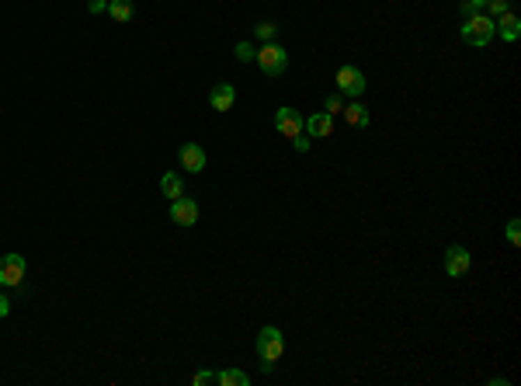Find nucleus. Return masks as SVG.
Wrapping results in <instances>:
<instances>
[{
	"label": "nucleus",
	"instance_id": "13",
	"mask_svg": "<svg viewBox=\"0 0 521 386\" xmlns=\"http://www.w3.org/2000/svg\"><path fill=\"white\" fill-rule=\"evenodd\" d=\"M160 192L174 202V199H181V195H185V185H181V178H178V174H164V178H160Z\"/></svg>",
	"mask_w": 521,
	"mask_h": 386
},
{
	"label": "nucleus",
	"instance_id": "24",
	"mask_svg": "<svg viewBox=\"0 0 521 386\" xmlns=\"http://www.w3.org/2000/svg\"><path fill=\"white\" fill-rule=\"evenodd\" d=\"M87 10H91V14H101V10H108V0H91Z\"/></svg>",
	"mask_w": 521,
	"mask_h": 386
},
{
	"label": "nucleus",
	"instance_id": "22",
	"mask_svg": "<svg viewBox=\"0 0 521 386\" xmlns=\"http://www.w3.org/2000/svg\"><path fill=\"white\" fill-rule=\"evenodd\" d=\"M216 383V373H195V386H209Z\"/></svg>",
	"mask_w": 521,
	"mask_h": 386
},
{
	"label": "nucleus",
	"instance_id": "20",
	"mask_svg": "<svg viewBox=\"0 0 521 386\" xmlns=\"http://www.w3.org/2000/svg\"><path fill=\"white\" fill-rule=\"evenodd\" d=\"M254 56H258V52H254V49L247 45V42H240V45H237V59H244V63H251Z\"/></svg>",
	"mask_w": 521,
	"mask_h": 386
},
{
	"label": "nucleus",
	"instance_id": "7",
	"mask_svg": "<svg viewBox=\"0 0 521 386\" xmlns=\"http://www.w3.org/2000/svg\"><path fill=\"white\" fill-rule=\"evenodd\" d=\"M337 87H341L344 94L358 98V94L365 91V73H361L358 66H341V70H337Z\"/></svg>",
	"mask_w": 521,
	"mask_h": 386
},
{
	"label": "nucleus",
	"instance_id": "11",
	"mask_svg": "<svg viewBox=\"0 0 521 386\" xmlns=\"http://www.w3.org/2000/svg\"><path fill=\"white\" fill-rule=\"evenodd\" d=\"M302 132H306V136H330V132H334V115H327V111L309 115V118L302 122Z\"/></svg>",
	"mask_w": 521,
	"mask_h": 386
},
{
	"label": "nucleus",
	"instance_id": "4",
	"mask_svg": "<svg viewBox=\"0 0 521 386\" xmlns=\"http://www.w3.org/2000/svg\"><path fill=\"white\" fill-rule=\"evenodd\" d=\"M302 122H306V118H302V111H295V108H288V105L274 111V129H278L281 136H288V139L302 132Z\"/></svg>",
	"mask_w": 521,
	"mask_h": 386
},
{
	"label": "nucleus",
	"instance_id": "14",
	"mask_svg": "<svg viewBox=\"0 0 521 386\" xmlns=\"http://www.w3.org/2000/svg\"><path fill=\"white\" fill-rule=\"evenodd\" d=\"M216 383L219 386H247L251 383V376L240 373V369H223V373H216Z\"/></svg>",
	"mask_w": 521,
	"mask_h": 386
},
{
	"label": "nucleus",
	"instance_id": "2",
	"mask_svg": "<svg viewBox=\"0 0 521 386\" xmlns=\"http://www.w3.org/2000/svg\"><path fill=\"white\" fill-rule=\"evenodd\" d=\"M281 352H285V338H281V331L278 327H260L258 331V355L264 359V369H271L278 359H281Z\"/></svg>",
	"mask_w": 521,
	"mask_h": 386
},
{
	"label": "nucleus",
	"instance_id": "16",
	"mask_svg": "<svg viewBox=\"0 0 521 386\" xmlns=\"http://www.w3.org/2000/svg\"><path fill=\"white\" fill-rule=\"evenodd\" d=\"M108 14H111L115 21H129V17H132V3H129V0H108Z\"/></svg>",
	"mask_w": 521,
	"mask_h": 386
},
{
	"label": "nucleus",
	"instance_id": "15",
	"mask_svg": "<svg viewBox=\"0 0 521 386\" xmlns=\"http://www.w3.org/2000/svg\"><path fill=\"white\" fill-rule=\"evenodd\" d=\"M344 118H348V125H361V129H365V125H368V108L355 101V105L344 108Z\"/></svg>",
	"mask_w": 521,
	"mask_h": 386
},
{
	"label": "nucleus",
	"instance_id": "8",
	"mask_svg": "<svg viewBox=\"0 0 521 386\" xmlns=\"http://www.w3.org/2000/svg\"><path fill=\"white\" fill-rule=\"evenodd\" d=\"M171 219L178 223V226H195L199 223V206H195V199H174L171 202Z\"/></svg>",
	"mask_w": 521,
	"mask_h": 386
},
{
	"label": "nucleus",
	"instance_id": "6",
	"mask_svg": "<svg viewBox=\"0 0 521 386\" xmlns=\"http://www.w3.org/2000/svg\"><path fill=\"white\" fill-rule=\"evenodd\" d=\"M21 279H24V258L3 254L0 258V286H21Z\"/></svg>",
	"mask_w": 521,
	"mask_h": 386
},
{
	"label": "nucleus",
	"instance_id": "3",
	"mask_svg": "<svg viewBox=\"0 0 521 386\" xmlns=\"http://www.w3.org/2000/svg\"><path fill=\"white\" fill-rule=\"evenodd\" d=\"M254 59H258V66L267 73V77H281V73L288 70V52H285L278 42H264Z\"/></svg>",
	"mask_w": 521,
	"mask_h": 386
},
{
	"label": "nucleus",
	"instance_id": "12",
	"mask_svg": "<svg viewBox=\"0 0 521 386\" xmlns=\"http://www.w3.org/2000/svg\"><path fill=\"white\" fill-rule=\"evenodd\" d=\"M494 31H501V38H504V42H515V38L521 35L518 14H511V10H508V14H501V17L494 21Z\"/></svg>",
	"mask_w": 521,
	"mask_h": 386
},
{
	"label": "nucleus",
	"instance_id": "23",
	"mask_svg": "<svg viewBox=\"0 0 521 386\" xmlns=\"http://www.w3.org/2000/svg\"><path fill=\"white\" fill-rule=\"evenodd\" d=\"M292 146H295L299 153H306V150H309V139H306V136L299 132V136H292Z\"/></svg>",
	"mask_w": 521,
	"mask_h": 386
},
{
	"label": "nucleus",
	"instance_id": "9",
	"mask_svg": "<svg viewBox=\"0 0 521 386\" xmlns=\"http://www.w3.org/2000/svg\"><path fill=\"white\" fill-rule=\"evenodd\" d=\"M178 160H181V167H185L188 174L205 171V150H202L199 143H185V146L178 150Z\"/></svg>",
	"mask_w": 521,
	"mask_h": 386
},
{
	"label": "nucleus",
	"instance_id": "17",
	"mask_svg": "<svg viewBox=\"0 0 521 386\" xmlns=\"http://www.w3.org/2000/svg\"><path fill=\"white\" fill-rule=\"evenodd\" d=\"M487 7H490V17L497 21L501 14H508V7H511V0H487Z\"/></svg>",
	"mask_w": 521,
	"mask_h": 386
},
{
	"label": "nucleus",
	"instance_id": "5",
	"mask_svg": "<svg viewBox=\"0 0 521 386\" xmlns=\"http://www.w3.org/2000/svg\"><path fill=\"white\" fill-rule=\"evenodd\" d=\"M469 265H473V254L466 251V247H449L445 251V275H452V279H459V275H466L469 272Z\"/></svg>",
	"mask_w": 521,
	"mask_h": 386
},
{
	"label": "nucleus",
	"instance_id": "1",
	"mask_svg": "<svg viewBox=\"0 0 521 386\" xmlns=\"http://www.w3.org/2000/svg\"><path fill=\"white\" fill-rule=\"evenodd\" d=\"M494 17H487V14H469L466 17V24H462V42L466 45H487V42H494Z\"/></svg>",
	"mask_w": 521,
	"mask_h": 386
},
{
	"label": "nucleus",
	"instance_id": "26",
	"mask_svg": "<svg viewBox=\"0 0 521 386\" xmlns=\"http://www.w3.org/2000/svg\"><path fill=\"white\" fill-rule=\"evenodd\" d=\"M7 314H10V303H7V300L0 296V317H7Z\"/></svg>",
	"mask_w": 521,
	"mask_h": 386
},
{
	"label": "nucleus",
	"instance_id": "18",
	"mask_svg": "<svg viewBox=\"0 0 521 386\" xmlns=\"http://www.w3.org/2000/svg\"><path fill=\"white\" fill-rule=\"evenodd\" d=\"M508 240H511L515 247L521 244V219H511V223H508Z\"/></svg>",
	"mask_w": 521,
	"mask_h": 386
},
{
	"label": "nucleus",
	"instance_id": "19",
	"mask_svg": "<svg viewBox=\"0 0 521 386\" xmlns=\"http://www.w3.org/2000/svg\"><path fill=\"white\" fill-rule=\"evenodd\" d=\"M254 31H258V38H264V42H271V35H274V24H271V21H260L258 28H254Z\"/></svg>",
	"mask_w": 521,
	"mask_h": 386
},
{
	"label": "nucleus",
	"instance_id": "25",
	"mask_svg": "<svg viewBox=\"0 0 521 386\" xmlns=\"http://www.w3.org/2000/svg\"><path fill=\"white\" fill-rule=\"evenodd\" d=\"M476 7H487V0H466V14H476Z\"/></svg>",
	"mask_w": 521,
	"mask_h": 386
},
{
	"label": "nucleus",
	"instance_id": "10",
	"mask_svg": "<svg viewBox=\"0 0 521 386\" xmlns=\"http://www.w3.org/2000/svg\"><path fill=\"white\" fill-rule=\"evenodd\" d=\"M233 101H237V87H233V84H216L212 94H209V105H212L216 111H230Z\"/></svg>",
	"mask_w": 521,
	"mask_h": 386
},
{
	"label": "nucleus",
	"instance_id": "21",
	"mask_svg": "<svg viewBox=\"0 0 521 386\" xmlns=\"http://www.w3.org/2000/svg\"><path fill=\"white\" fill-rule=\"evenodd\" d=\"M323 108H327V115H334V111H344V105H341V98H337V94H330V98L323 101Z\"/></svg>",
	"mask_w": 521,
	"mask_h": 386
}]
</instances>
